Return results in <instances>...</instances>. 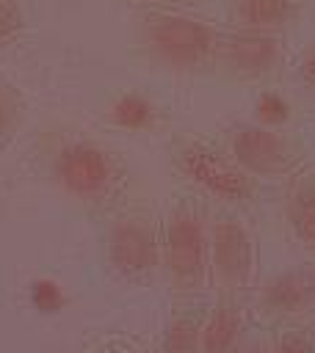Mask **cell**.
Wrapping results in <instances>:
<instances>
[{
    "label": "cell",
    "instance_id": "obj_1",
    "mask_svg": "<svg viewBox=\"0 0 315 353\" xmlns=\"http://www.w3.org/2000/svg\"><path fill=\"white\" fill-rule=\"evenodd\" d=\"M221 30L207 19L177 11L174 6L146 8L138 19V44L144 55L174 74H199L216 66Z\"/></svg>",
    "mask_w": 315,
    "mask_h": 353
},
{
    "label": "cell",
    "instance_id": "obj_2",
    "mask_svg": "<svg viewBox=\"0 0 315 353\" xmlns=\"http://www.w3.org/2000/svg\"><path fill=\"white\" fill-rule=\"evenodd\" d=\"M163 270L177 298H196L210 287V221L193 196L171 204L163 221Z\"/></svg>",
    "mask_w": 315,
    "mask_h": 353
},
{
    "label": "cell",
    "instance_id": "obj_3",
    "mask_svg": "<svg viewBox=\"0 0 315 353\" xmlns=\"http://www.w3.org/2000/svg\"><path fill=\"white\" fill-rule=\"evenodd\" d=\"M50 179L55 190L69 201L80 207H99L119 193L124 182V165L105 143L91 138H72L52 152Z\"/></svg>",
    "mask_w": 315,
    "mask_h": 353
},
{
    "label": "cell",
    "instance_id": "obj_4",
    "mask_svg": "<svg viewBox=\"0 0 315 353\" xmlns=\"http://www.w3.org/2000/svg\"><path fill=\"white\" fill-rule=\"evenodd\" d=\"M171 165L174 171L199 193L224 204H249L257 196V176L235 163L229 152L182 132L171 138Z\"/></svg>",
    "mask_w": 315,
    "mask_h": 353
},
{
    "label": "cell",
    "instance_id": "obj_5",
    "mask_svg": "<svg viewBox=\"0 0 315 353\" xmlns=\"http://www.w3.org/2000/svg\"><path fill=\"white\" fill-rule=\"evenodd\" d=\"M105 262L127 284H144L163 268V232L146 210H122L108 223Z\"/></svg>",
    "mask_w": 315,
    "mask_h": 353
},
{
    "label": "cell",
    "instance_id": "obj_6",
    "mask_svg": "<svg viewBox=\"0 0 315 353\" xmlns=\"http://www.w3.org/2000/svg\"><path fill=\"white\" fill-rule=\"evenodd\" d=\"M257 245L251 229L232 212L210 218V287L218 295H243L254 281Z\"/></svg>",
    "mask_w": 315,
    "mask_h": 353
},
{
    "label": "cell",
    "instance_id": "obj_7",
    "mask_svg": "<svg viewBox=\"0 0 315 353\" xmlns=\"http://www.w3.org/2000/svg\"><path fill=\"white\" fill-rule=\"evenodd\" d=\"M227 152L251 176H287L298 168L301 146L268 124H235L227 135Z\"/></svg>",
    "mask_w": 315,
    "mask_h": 353
},
{
    "label": "cell",
    "instance_id": "obj_8",
    "mask_svg": "<svg viewBox=\"0 0 315 353\" xmlns=\"http://www.w3.org/2000/svg\"><path fill=\"white\" fill-rule=\"evenodd\" d=\"M285 61V44L279 33L243 30L221 33L216 50V69L240 83H257L279 72Z\"/></svg>",
    "mask_w": 315,
    "mask_h": 353
},
{
    "label": "cell",
    "instance_id": "obj_9",
    "mask_svg": "<svg viewBox=\"0 0 315 353\" xmlns=\"http://www.w3.org/2000/svg\"><path fill=\"white\" fill-rule=\"evenodd\" d=\"M315 306V270L287 268L274 273L257 290V312L262 320L285 323L296 320Z\"/></svg>",
    "mask_w": 315,
    "mask_h": 353
},
{
    "label": "cell",
    "instance_id": "obj_10",
    "mask_svg": "<svg viewBox=\"0 0 315 353\" xmlns=\"http://www.w3.org/2000/svg\"><path fill=\"white\" fill-rule=\"evenodd\" d=\"M285 221L301 251L315 256V168L293 176L285 193Z\"/></svg>",
    "mask_w": 315,
    "mask_h": 353
},
{
    "label": "cell",
    "instance_id": "obj_11",
    "mask_svg": "<svg viewBox=\"0 0 315 353\" xmlns=\"http://www.w3.org/2000/svg\"><path fill=\"white\" fill-rule=\"evenodd\" d=\"M301 0H232L229 19L243 30H268L279 33L296 22Z\"/></svg>",
    "mask_w": 315,
    "mask_h": 353
},
{
    "label": "cell",
    "instance_id": "obj_12",
    "mask_svg": "<svg viewBox=\"0 0 315 353\" xmlns=\"http://www.w3.org/2000/svg\"><path fill=\"white\" fill-rule=\"evenodd\" d=\"M243 325H246V314L240 306V295H218L216 306L204 314L199 350L218 353L235 347L243 334Z\"/></svg>",
    "mask_w": 315,
    "mask_h": 353
},
{
    "label": "cell",
    "instance_id": "obj_13",
    "mask_svg": "<svg viewBox=\"0 0 315 353\" xmlns=\"http://www.w3.org/2000/svg\"><path fill=\"white\" fill-rule=\"evenodd\" d=\"M105 119L116 127V130H127V132H146L155 130L160 121V108L141 91H122L116 94L108 108H105Z\"/></svg>",
    "mask_w": 315,
    "mask_h": 353
},
{
    "label": "cell",
    "instance_id": "obj_14",
    "mask_svg": "<svg viewBox=\"0 0 315 353\" xmlns=\"http://www.w3.org/2000/svg\"><path fill=\"white\" fill-rule=\"evenodd\" d=\"M25 119V102L19 97V91L0 77V152L8 149L22 127Z\"/></svg>",
    "mask_w": 315,
    "mask_h": 353
},
{
    "label": "cell",
    "instance_id": "obj_15",
    "mask_svg": "<svg viewBox=\"0 0 315 353\" xmlns=\"http://www.w3.org/2000/svg\"><path fill=\"white\" fill-rule=\"evenodd\" d=\"M204 314L202 312H177L166 328V347L169 350H199Z\"/></svg>",
    "mask_w": 315,
    "mask_h": 353
},
{
    "label": "cell",
    "instance_id": "obj_16",
    "mask_svg": "<svg viewBox=\"0 0 315 353\" xmlns=\"http://www.w3.org/2000/svg\"><path fill=\"white\" fill-rule=\"evenodd\" d=\"M28 28L25 11L17 0H0V47L19 39Z\"/></svg>",
    "mask_w": 315,
    "mask_h": 353
},
{
    "label": "cell",
    "instance_id": "obj_17",
    "mask_svg": "<svg viewBox=\"0 0 315 353\" xmlns=\"http://www.w3.org/2000/svg\"><path fill=\"white\" fill-rule=\"evenodd\" d=\"M287 119H290V105L282 94H276V91L260 94V99H257V121L260 124L282 127Z\"/></svg>",
    "mask_w": 315,
    "mask_h": 353
},
{
    "label": "cell",
    "instance_id": "obj_18",
    "mask_svg": "<svg viewBox=\"0 0 315 353\" xmlns=\"http://www.w3.org/2000/svg\"><path fill=\"white\" fill-rule=\"evenodd\" d=\"M276 347H279V350H312V347H315V339H312V334H309L307 328L290 325V328H282V331H279Z\"/></svg>",
    "mask_w": 315,
    "mask_h": 353
},
{
    "label": "cell",
    "instance_id": "obj_19",
    "mask_svg": "<svg viewBox=\"0 0 315 353\" xmlns=\"http://www.w3.org/2000/svg\"><path fill=\"white\" fill-rule=\"evenodd\" d=\"M298 77L307 88H315V47H309L298 61Z\"/></svg>",
    "mask_w": 315,
    "mask_h": 353
},
{
    "label": "cell",
    "instance_id": "obj_20",
    "mask_svg": "<svg viewBox=\"0 0 315 353\" xmlns=\"http://www.w3.org/2000/svg\"><path fill=\"white\" fill-rule=\"evenodd\" d=\"M146 3H155V6H185V3H196V0H146Z\"/></svg>",
    "mask_w": 315,
    "mask_h": 353
}]
</instances>
